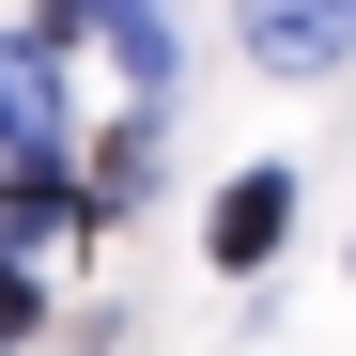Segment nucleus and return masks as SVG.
Here are the masks:
<instances>
[{
  "instance_id": "nucleus-1",
  "label": "nucleus",
  "mask_w": 356,
  "mask_h": 356,
  "mask_svg": "<svg viewBox=\"0 0 356 356\" xmlns=\"http://www.w3.org/2000/svg\"><path fill=\"white\" fill-rule=\"evenodd\" d=\"M279 232H294V170H232V186H217V232H202V248H217L232 279H248V264H279Z\"/></svg>"
},
{
  "instance_id": "nucleus-2",
  "label": "nucleus",
  "mask_w": 356,
  "mask_h": 356,
  "mask_svg": "<svg viewBox=\"0 0 356 356\" xmlns=\"http://www.w3.org/2000/svg\"><path fill=\"white\" fill-rule=\"evenodd\" d=\"M47 47H0V155H63V78H47Z\"/></svg>"
},
{
  "instance_id": "nucleus-3",
  "label": "nucleus",
  "mask_w": 356,
  "mask_h": 356,
  "mask_svg": "<svg viewBox=\"0 0 356 356\" xmlns=\"http://www.w3.org/2000/svg\"><path fill=\"white\" fill-rule=\"evenodd\" d=\"M356 16H341V0H248V47H264V63L294 78V63H325V47H341Z\"/></svg>"
},
{
  "instance_id": "nucleus-4",
  "label": "nucleus",
  "mask_w": 356,
  "mask_h": 356,
  "mask_svg": "<svg viewBox=\"0 0 356 356\" xmlns=\"http://www.w3.org/2000/svg\"><path fill=\"white\" fill-rule=\"evenodd\" d=\"M93 16H108V47H124V78H140V93H170V63H186L170 0H93Z\"/></svg>"
},
{
  "instance_id": "nucleus-5",
  "label": "nucleus",
  "mask_w": 356,
  "mask_h": 356,
  "mask_svg": "<svg viewBox=\"0 0 356 356\" xmlns=\"http://www.w3.org/2000/svg\"><path fill=\"white\" fill-rule=\"evenodd\" d=\"M31 325H47V279H31L16 232H0V341H31Z\"/></svg>"
},
{
  "instance_id": "nucleus-6",
  "label": "nucleus",
  "mask_w": 356,
  "mask_h": 356,
  "mask_svg": "<svg viewBox=\"0 0 356 356\" xmlns=\"http://www.w3.org/2000/svg\"><path fill=\"white\" fill-rule=\"evenodd\" d=\"M341 16H356V0H341Z\"/></svg>"
}]
</instances>
